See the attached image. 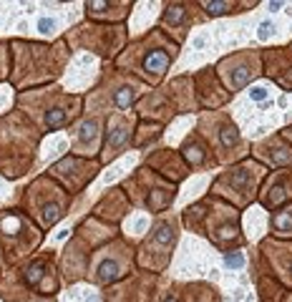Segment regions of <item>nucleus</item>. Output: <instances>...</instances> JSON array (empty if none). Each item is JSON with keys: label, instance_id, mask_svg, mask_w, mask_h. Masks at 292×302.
<instances>
[{"label": "nucleus", "instance_id": "f257e3e1", "mask_svg": "<svg viewBox=\"0 0 292 302\" xmlns=\"http://www.w3.org/2000/svg\"><path fill=\"white\" fill-rule=\"evenodd\" d=\"M179 219L187 232L206 239L219 254L239 252L247 247L242 212L209 192L201 199L192 202L184 212H179Z\"/></svg>", "mask_w": 292, "mask_h": 302}, {"label": "nucleus", "instance_id": "f03ea898", "mask_svg": "<svg viewBox=\"0 0 292 302\" xmlns=\"http://www.w3.org/2000/svg\"><path fill=\"white\" fill-rule=\"evenodd\" d=\"M179 51L182 46L174 38H169L161 28H151L118 56V66L134 78H141L146 86L159 88L164 86L174 61L179 58Z\"/></svg>", "mask_w": 292, "mask_h": 302}, {"label": "nucleus", "instance_id": "7ed1b4c3", "mask_svg": "<svg viewBox=\"0 0 292 302\" xmlns=\"http://www.w3.org/2000/svg\"><path fill=\"white\" fill-rule=\"evenodd\" d=\"M194 131L212 146L219 169L232 166L249 156V141L242 136L229 111H199Z\"/></svg>", "mask_w": 292, "mask_h": 302}, {"label": "nucleus", "instance_id": "20e7f679", "mask_svg": "<svg viewBox=\"0 0 292 302\" xmlns=\"http://www.w3.org/2000/svg\"><path fill=\"white\" fill-rule=\"evenodd\" d=\"M265 176H267V169L247 156L214 174V179L209 184V194H214V197L224 199L227 204H232L234 209L244 212L252 204H257V194H260Z\"/></svg>", "mask_w": 292, "mask_h": 302}, {"label": "nucleus", "instance_id": "39448f33", "mask_svg": "<svg viewBox=\"0 0 292 302\" xmlns=\"http://www.w3.org/2000/svg\"><path fill=\"white\" fill-rule=\"evenodd\" d=\"M182 232H184V226H182L179 212L159 214L154 219V224L149 226L146 239L136 249V264L144 272H154V275L166 272L174 259L177 247H179Z\"/></svg>", "mask_w": 292, "mask_h": 302}, {"label": "nucleus", "instance_id": "423d86ee", "mask_svg": "<svg viewBox=\"0 0 292 302\" xmlns=\"http://www.w3.org/2000/svg\"><path fill=\"white\" fill-rule=\"evenodd\" d=\"M126 189H131V202L146 209L149 214L159 217L164 212H172L177 197H179V186L166 181L149 166H139L136 174L129 176Z\"/></svg>", "mask_w": 292, "mask_h": 302}, {"label": "nucleus", "instance_id": "0eeeda50", "mask_svg": "<svg viewBox=\"0 0 292 302\" xmlns=\"http://www.w3.org/2000/svg\"><path fill=\"white\" fill-rule=\"evenodd\" d=\"M214 71L219 76L222 86L234 96L249 86H255V81L262 76V51L260 48H242L234 51L214 63Z\"/></svg>", "mask_w": 292, "mask_h": 302}, {"label": "nucleus", "instance_id": "6e6552de", "mask_svg": "<svg viewBox=\"0 0 292 302\" xmlns=\"http://www.w3.org/2000/svg\"><path fill=\"white\" fill-rule=\"evenodd\" d=\"M199 23H206V15L201 13L199 3H192V0H179V3H164V10H161V18H159V25L169 38L182 46L187 41V35L192 33L194 25Z\"/></svg>", "mask_w": 292, "mask_h": 302}, {"label": "nucleus", "instance_id": "1a4fd4ad", "mask_svg": "<svg viewBox=\"0 0 292 302\" xmlns=\"http://www.w3.org/2000/svg\"><path fill=\"white\" fill-rule=\"evenodd\" d=\"M257 257L270 275L287 292H292V239H275L267 234L257 247Z\"/></svg>", "mask_w": 292, "mask_h": 302}, {"label": "nucleus", "instance_id": "9d476101", "mask_svg": "<svg viewBox=\"0 0 292 302\" xmlns=\"http://www.w3.org/2000/svg\"><path fill=\"white\" fill-rule=\"evenodd\" d=\"M136 262V249L126 242H116L94 262V280L98 285H113L129 275L131 264Z\"/></svg>", "mask_w": 292, "mask_h": 302}, {"label": "nucleus", "instance_id": "9b49d317", "mask_svg": "<svg viewBox=\"0 0 292 302\" xmlns=\"http://www.w3.org/2000/svg\"><path fill=\"white\" fill-rule=\"evenodd\" d=\"M192 83H194V96H196L199 111H219L234 98L222 86L214 66H204V68L194 71L192 73Z\"/></svg>", "mask_w": 292, "mask_h": 302}, {"label": "nucleus", "instance_id": "f8f14e48", "mask_svg": "<svg viewBox=\"0 0 292 302\" xmlns=\"http://www.w3.org/2000/svg\"><path fill=\"white\" fill-rule=\"evenodd\" d=\"M287 204H292V166L267 171L257 194V207L272 214Z\"/></svg>", "mask_w": 292, "mask_h": 302}, {"label": "nucleus", "instance_id": "ddd939ff", "mask_svg": "<svg viewBox=\"0 0 292 302\" xmlns=\"http://www.w3.org/2000/svg\"><path fill=\"white\" fill-rule=\"evenodd\" d=\"M249 159L262 164L267 171L285 169V166H292V146L275 131L255 144H249Z\"/></svg>", "mask_w": 292, "mask_h": 302}, {"label": "nucleus", "instance_id": "4468645a", "mask_svg": "<svg viewBox=\"0 0 292 302\" xmlns=\"http://www.w3.org/2000/svg\"><path fill=\"white\" fill-rule=\"evenodd\" d=\"M262 51V76L280 91L292 93V53L287 46H270Z\"/></svg>", "mask_w": 292, "mask_h": 302}, {"label": "nucleus", "instance_id": "2eb2a0df", "mask_svg": "<svg viewBox=\"0 0 292 302\" xmlns=\"http://www.w3.org/2000/svg\"><path fill=\"white\" fill-rule=\"evenodd\" d=\"M151 171H156L159 176H164L166 181L172 184H182L192 176V169L187 166V161L182 159V154L177 149H169V146H161V149H154L151 154L146 156V164Z\"/></svg>", "mask_w": 292, "mask_h": 302}, {"label": "nucleus", "instance_id": "dca6fc26", "mask_svg": "<svg viewBox=\"0 0 292 302\" xmlns=\"http://www.w3.org/2000/svg\"><path fill=\"white\" fill-rule=\"evenodd\" d=\"M177 151L182 154V159L187 161V166L192 169V174L194 171H219V161L214 156L212 146L206 144L196 131H189Z\"/></svg>", "mask_w": 292, "mask_h": 302}, {"label": "nucleus", "instance_id": "f3484780", "mask_svg": "<svg viewBox=\"0 0 292 302\" xmlns=\"http://www.w3.org/2000/svg\"><path fill=\"white\" fill-rule=\"evenodd\" d=\"M139 111V119L141 121H149V124H159V126H166L174 116L177 111L174 106L169 103V98H166L159 88H151V91H144L134 106Z\"/></svg>", "mask_w": 292, "mask_h": 302}, {"label": "nucleus", "instance_id": "a211bd4d", "mask_svg": "<svg viewBox=\"0 0 292 302\" xmlns=\"http://www.w3.org/2000/svg\"><path fill=\"white\" fill-rule=\"evenodd\" d=\"M159 91L169 98V103L177 111V116H182V113H199V103H196V96H194V83H192L189 73L164 81V86H159Z\"/></svg>", "mask_w": 292, "mask_h": 302}, {"label": "nucleus", "instance_id": "6ab92c4d", "mask_svg": "<svg viewBox=\"0 0 292 302\" xmlns=\"http://www.w3.org/2000/svg\"><path fill=\"white\" fill-rule=\"evenodd\" d=\"M134 129H136V116H113V119L108 121L103 161H108V159H113L116 154H121L123 146H126L129 139L134 136Z\"/></svg>", "mask_w": 292, "mask_h": 302}, {"label": "nucleus", "instance_id": "aec40b11", "mask_svg": "<svg viewBox=\"0 0 292 302\" xmlns=\"http://www.w3.org/2000/svg\"><path fill=\"white\" fill-rule=\"evenodd\" d=\"M96 171H98V164H89L78 156H66L53 166V174H58L61 179H68L73 184V189H81Z\"/></svg>", "mask_w": 292, "mask_h": 302}, {"label": "nucleus", "instance_id": "412c9836", "mask_svg": "<svg viewBox=\"0 0 292 302\" xmlns=\"http://www.w3.org/2000/svg\"><path fill=\"white\" fill-rule=\"evenodd\" d=\"M174 300L177 302H222L219 287L212 282H174Z\"/></svg>", "mask_w": 292, "mask_h": 302}, {"label": "nucleus", "instance_id": "4be33fe9", "mask_svg": "<svg viewBox=\"0 0 292 302\" xmlns=\"http://www.w3.org/2000/svg\"><path fill=\"white\" fill-rule=\"evenodd\" d=\"M257 5H260L257 0H199V8L206 15V20L237 15V13H244V10H252Z\"/></svg>", "mask_w": 292, "mask_h": 302}, {"label": "nucleus", "instance_id": "5701e85b", "mask_svg": "<svg viewBox=\"0 0 292 302\" xmlns=\"http://www.w3.org/2000/svg\"><path fill=\"white\" fill-rule=\"evenodd\" d=\"M25 282L30 287H35L40 295H51L58 290V280L48 275V264L46 259H33L25 267Z\"/></svg>", "mask_w": 292, "mask_h": 302}, {"label": "nucleus", "instance_id": "b1692460", "mask_svg": "<svg viewBox=\"0 0 292 302\" xmlns=\"http://www.w3.org/2000/svg\"><path fill=\"white\" fill-rule=\"evenodd\" d=\"M98 136H101V121L98 119H83L76 129V146L83 154H94V149L98 146Z\"/></svg>", "mask_w": 292, "mask_h": 302}, {"label": "nucleus", "instance_id": "393cba45", "mask_svg": "<svg viewBox=\"0 0 292 302\" xmlns=\"http://www.w3.org/2000/svg\"><path fill=\"white\" fill-rule=\"evenodd\" d=\"M270 237L275 239H292V204L270 214Z\"/></svg>", "mask_w": 292, "mask_h": 302}, {"label": "nucleus", "instance_id": "a878e982", "mask_svg": "<svg viewBox=\"0 0 292 302\" xmlns=\"http://www.w3.org/2000/svg\"><path fill=\"white\" fill-rule=\"evenodd\" d=\"M86 8H89V15H91V18L123 20V18L131 13L134 3H86Z\"/></svg>", "mask_w": 292, "mask_h": 302}, {"label": "nucleus", "instance_id": "bb28decb", "mask_svg": "<svg viewBox=\"0 0 292 302\" xmlns=\"http://www.w3.org/2000/svg\"><path fill=\"white\" fill-rule=\"evenodd\" d=\"M161 136H164V126H159V124H149V121H139L136 129H134L131 141H134L136 149H146V146H154Z\"/></svg>", "mask_w": 292, "mask_h": 302}, {"label": "nucleus", "instance_id": "cd10ccee", "mask_svg": "<svg viewBox=\"0 0 292 302\" xmlns=\"http://www.w3.org/2000/svg\"><path fill=\"white\" fill-rule=\"evenodd\" d=\"M224 257V264L229 270H242L244 267V252L239 249V252H229V254H222Z\"/></svg>", "mask_w": 292, "mask_h": 302}, {"label": "nucleus", "instance_id": "c85d7f7f", "mask_svg": "<svg viewBox=\"0 0 292 302\" xmlns=\"http://www.w3.org/2000/svg\"><path fill=\"white\" fill-rule=\"evenodd\" d=\"M249 98H252L255 103H262V101H267L270 98V88L267 86H252V88H249Z\"/></svg>", "mask_w": 292, "mask_h": 302}, {"label": "nucleus", "instance_id": "c756f323", "mask_svg": "<svg viewBox=\"0 0 292 302\" xmlns=\"http://www.w3.org/2000/svg\"><path fill=\"white\" fill-rule=\"evenodd\" d=\"M275 30H277V25H275L272 20H262L260 28H257V38H260V41H267V38H270Z\"/></svg>", "mask_w": 292, "mask_h": 302}, {"label": "nucleus", "instance_id": "7c9ffc66", "mask_svg": "<svg viewBox=\"0 0 292 302\" xmlns=\"http://www.w3.org/2000/svg\"><path fill=\"white\" fill-rule=\"evenodd\" d=\"M53 28H56V20H53V18H40V20H38V30H40V33H51Z\"/></svg>", "mask_w": 292, "mask_h": 302}, {"label": "nucleus", "instance_id": "2f4dec72", "mask_svg": "<svg viewBox=\"0 0 292 302\" xmlns=\"http://www.w3.org/2000/svg\"><path fill=\"white\" fill-rule=\"evenodd\" d=\"M277 134H280V136H282V139H285V141H287L290 146H292V124H287L285 129H280Z\"/></svg>", "mask_w": 292, "mask_h": 302}, {"label": "nucleus", "instance_id": "473e14b6", "mask_svg": "<svg viewBox=\"0 0 292 302\" xmlns=\"http://www.w3.org/2000/svg\"><path fill=\"white\" fill-rule=\"evenodd\" d=\"M267 8H270V13H277V10H282V8H285V3H282V0H277V3L272 0V3H267Z\"/></svg>", "mask_w": 292, "mask_h": 302}, {"label": "nucleus", "instance_id": "72a5a7b5", "mask_svg": "<svg viewBox=\"0 0 292 302\" xmlns=\"http://www.w3.org/2000/svg\"><path fill=\"white\" fill-rule=\"evenodd\" d=\"M285 302H292V292H287V297H285Z\"/></svg>", "mask_w": 292, "mask_h": 302}, {"label": "nucleus", "instance_id": "f704fd0d", "mask_svg": "<svg viewBox=\"0 0 292 302\" xmlns=\"http://www.w3.org/2000/svg\"><path fill=\"white\" fill-rule=\"evenodd\" d=\"M287 48H290V53H292V41H290V43H287Z\"/></svg>", "mask_w": 292, "mask_h": 302}]
</instances>
